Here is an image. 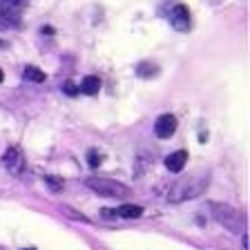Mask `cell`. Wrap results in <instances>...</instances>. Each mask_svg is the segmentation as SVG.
Returning a JSON list of instances; mask_svg holds the SVG:
<instances>
[{
    "instance_id": "7a4b0ae2",
    "label": "cell",
    "mask_w": 250,
    "mask_h": 250,
    "mask_svg": "<svg viewBox=\"0 0 250 250\" xmlns=\"http://www.w3.org/2000/svg\"><path fill=\"white\" fill-rule=\"evenodd\" d=\"M210 210H212V217L230 232H244L246 230V217L237 208H232L228 203H210Z\"/></svg>"
},
{
    "instance_id": "6da1fadb",
    "label": "cell",
    "mask_w": 250,
    "mask_h": 250,
    "mask_svg": "<svg viewBox=\"0 0 250 250\" xmlns=\"http://www.w3.org/2000/svg\"><path fill=\"white\" fill-rule=\"evenodd\" d=\"M208 186V174H192L181 181H177L170 190V201H186V199L199 197Z\"/></svg>"
},
{
    "instance_id": "7c38bea8",
    "label": "cell",
    "mask_w": 250,
    "mask_h": 250,
    "mask_svg": "<svg viewBox=\"0 0 250 250\" xmlns=\"http://www.w3.org/2000/svg\"><path fill=\"white\" fill-rule=\"evenodd\" d=\"M136 74L143 78H150V76H156V74H159V67L152 65V62H141L139 67H136Z\"/></svg>"
},
{
    "instance_id": "2e32d148",
    "label": "cell",
    "mask_w": 250,
    "mask_h": 250,
    "mask_svg": "<svg viewBox=\"0 0 250 250\" xmlns=\"http://www.w3.org/2000/svg\"><path fill=\"white\" fill-rule=\"evenodd\" d=\"M89 166H92V167H99L101 166V154L96 150L89 152Z\"/></svg>"
},
{
    "instance_id": "3957f363",
    "label": "cell",
    "mask_w": 250,
    "mask_h": 250,
    "mask_svg": "<svg viewBox=\"0 0 250 250\" xmlns=\"http://www.w3.org/2000/svg\"><path fill=\"white\" fill-rule=\"evenodd\" d=\"M85 186L89 190H94L96 194H103V197H127L130 194V188L119 181H112V179L89 177V179H85Z\"/></svg>"
},
{
    "instance_id": "5bb4252c",
    "label": "cell",
    "mask_w": 250,
    "mask_h": 250,
    "mask_svg": "<svg viewBox=\"0 0 250 250\" xmlns=\"http://www.w3.org/2000/svg\"><path fill=\"white\" fill-rule=\"evenodd\" d=\"M45 181H47V186H49V190H54V192H61V190H62V179H58V177H47Z\"/></svg>"
},
{
    "instance_id": "5b68a950",
    "label": "cell",
    "mask_w": 250,
    "mask_h": 250,
    "mask_svg": "<svg viewBox=\"0 0 250 250\" xmlns=\"http://www.w3.org/2000/svg\"><path fill=\"white\" fill-rule=\"evenodd\" d=\"M170 22L174 29L179 31H188L190 29V25H192V18H190V11H188L186 5H177L174 9H172L170 14Z\"/></svg>"
},
{
    "instance_id": "4fadbf2b",
    "label": "cell",
    "mask_w": 250,
    "mask_h": 250,
    "mask_svg": "<svg viewBox=\"0 0 250 250\" xmlns=\"http://www.w3.org/2000/svg\"><path fill=\"white\" fill-rule=\"evenodd\" d=\"M25 2H27V0H0V9L16 11V9H21Z\"/></svg>"
},
{
    "instance_id": "277c9868",
    "label": "cell",
    "mask_w": 250,
    "mask_h": 250,
    "mask_svg": "<svg viewBox=\"0 0 250 250\" xmlns=\"http://www.w3.org/2000/svg\"><path fill=\"white\" fill-rule=\"evenodd\" d=\"M174 130H177V116L174 114H163L156 119L154 134L159 136V139H170V136L174 134Z\"/></svg>"
},
{
    "instance_id": "e0dca14e",
    "label": "cell",
    "mask_w": 250,
    "mask_h": 250,
    "mask_svg": "<svg viewBox=\"0 0 250 250\" xmlns=\"http://www.w3.org/2000/svg\"><path fill=\"white\" fill-rule=\"evenodd\" d=\"M101 217H105V219L116 217V214H114V208H103V210H101Z\"/></svg>"
},
{
    "instance_id": "9c48e42d",
    "label": "cell",
    "mask_w": 250,
    "mask_h": 250,
    "mask_svg": "<svg viewBox=\"0 0 250 250\" xmlns=\"http://www.w3.org/2000/svg\"><path fill=\"white\" fill-rule=\"evenodd\" d=\"M116 217H123V219H139L143 214V208L141 206H134V203H123L121 208H114Z\"/></svg>"
},
{
    "instance_id": "d6986e66",
    "label": "cell",
    "mask_w": 250,
    "mask_h": 250,
    "mask_svg": "<svg viewBox=\"0 0 250 250\" xmlns=\"http://www.w3.org/2000/svg\"><path fill=\"white\" fill-rule=\"evenodd\" d=\"M25 250H34V248H25Z\"/></svg>"
},
{
    "instance_id": "ac0fdd59",
    "label": "cell",
    "mask_w": 250,
    "mask_h": 250,
    "mask_svg": "<svg viewBox=\"0 0 250 250\" xmlns=\"http://www.w3.org/2000/svg\"><path fill=\"white\" fill-rule=\"evenodd\" d=\"M2 78H5V74H2V69H0V83H2Z\"/></svg>"
},
{
    "instance_id": "30bf717a",
    "label": "cell",
    "mask_w": 250,
    "mask_h": 250,
    "mask_svg": "<svg viewBox=\"0 0 250 250\" xmlns=\"http://www.w3.org/2000/svg\"><path fill=\"white\" fill-rule=\"evenodd\" d=\"M99 89H101V78L99 76H85L78 92L87 94V96H94V94H99Z\"/></svg>"
},
{
    "instance_id": "8992f818",
    "label": "cell",
    "mask_w": 250,
    "mask_h": 250,
    "mask_svg": "<svg viewBox=\"0 0 250 250\" xmlns=\"http://www.w3.org/2000/svg\"><path fill=\"white\" fill-rule=\"evenodd\" d=\"M2 163H5V167L11 172V174H21L22 167H25L22 152L18 150V147H9V150L5 152V156H2Z\"/></svg>"
},
{
    "instance_id": "8fae6325",
    "label": "cell",
    "mask_w": 250,
    "mask_h": 250,
    "mask_svg": "<svg viewBox=\"0 0 250 250\" xmlns=\"http://www.w3.org/2000/svg\"><path fill=\"white\" fill-rule=\"evenodd\" d=\"M25 78L27 81H34V83H42L45 81V72L38 67H34V65H27L25 67Z\"/></svg>"
},
{
    "instance_id": "ba28073f",
    "label": "cell",
    "mask_w": 250,
    "mask_h": 250,
    "mask_svg": "<svg viewBox=\"0 0 250 250\" xmlns=\"http://www.w3.org/2000/svg\"><path fill=\"white\" fill-rule=\"evenodd\" d=\"M14 27H21V14L18 11L0 9V31L14 29Z\"/></svg>"
},
{
    "instance_id": "52a82bcc",
    "label": "cell",
    "mask_w": 250,
    "mask_h": 250,
    "mask_svg": "<svg viewBox=\"0 0 250 250\" xmlns=\"http://www.w3.org/2000/svg\"><path fill=\"white\" fill-rule=\"evenodd\" d=\"M188 163V152L186 150H179V152H172L170 156H166V167L170 172H181Z\"/></svg>"
},
{
    "instance_id": "9a60e30c",
    "label": "cell",
    "mask_w": 250,
    "mask_h": 250,
    "mask_svg": "<svg viewBox=\"0 0 250 250\" xmlns=\"http://www.w3.org/2000/svg\"><path fill=\"white\" fill-rule=\"evenodd\" d=\"M62 92L67 94V96H76V94H78V87L72 83V81H67V83L62 85Z\"/></svg>"
}]
</instances>
